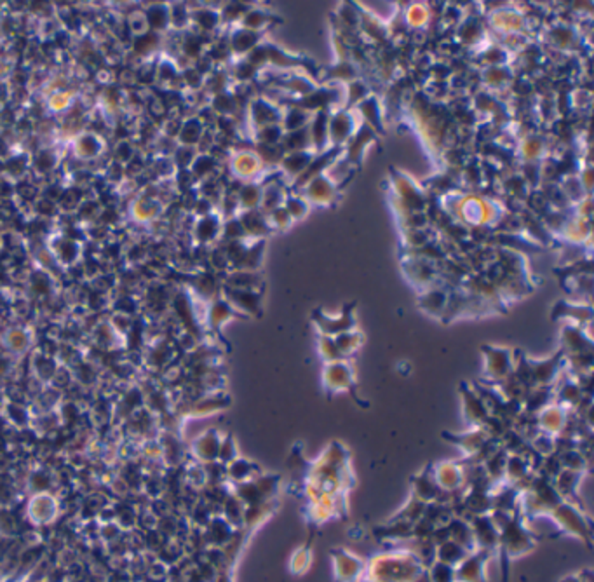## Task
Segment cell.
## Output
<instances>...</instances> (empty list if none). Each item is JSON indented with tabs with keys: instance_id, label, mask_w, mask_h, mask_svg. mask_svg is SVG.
<instances>
[{
	"instance_id": "obj_30",
	"label": "cell",
	"mask_w": 594,
	"mask_h": 582,
	"mask_svg": "<svg viewBox=\"0 0 594 582\" xmlns=\"http://www.w3.org/2000/svg\"><path fill=\"white\" fill-rule=\"evenodd\" d=\"M56 515V500L47 493H39L28 504V516H32L35 523H47Z\"/></svg>"
},
{
	"instance_id": "obj_22",
	"label": "cell",
	"mask_w": 594,
	"mask_h": 582,
	"mask_svg": "<svg viewBox=\"0 0 594 582\" xmlns=\"http://www.w3.org/2000/svg\"><path fill=\"white\" fill-rule=\"evenodd\" d=\"M584 478H585V474H582V473H573V471L561 469L553 478V486L563 500L575 502V504H577L578 490H581V485H582V481H584Z\"/></svg>"
},
{
	"instance_id": "obj_55",
	"label": "cell",
	"mask_w": 594,
	"mask_h": 582,
	"mask_svg": "<svg viewBox=\"0 0 594 582\" xmlns=\"http://www.w3.org/2000/svg\"><path fill=\"white\" fill-rule=\"evenodd\" d=\"M9 347L14 351H23L26 347V335L21 330H14L9 338Z\"/></svg>"
},
{
	"instance_id": "obj_31",
	"label": "cell",
	"mask_w": 594,
	"mask_h": 582,
	"mask_svg": "<svg viewBox=\"0 0 594 582\" xmlns=\"http://www.w3.org/2000/svg\"><path fill=\"white\" fill-rule=\"evenodd\" d=\"M467 554H469V551H466L462 546L448 539V541L437 544L436 551H434V560L447 563L450 566H456Z\"/></svg>"
},
{
	"instance_id": "obj_39",
	"label": "cell",
	"mask_w": 594,
	"mask_h": 582,
	"mask_svg": "<svg viewBox=\"0 0 594 582\" xmlns=\"http://www.w3.org/2000/svg\"><path fill=\"white\" fill-rule=\"evenodd\" d=\"M425 505L427 504H424V502H420L418 499H415V497L410 496V499L405 502V505H403V508L399 509L394 516H392V520H401L411 525L417 523L418 520L424 518Z\"/></svg>"
},
{
	"instance_id": "obj_11",
	"label": "cell",
	"mask_w": 594,
	"mask_h": 582,
	"mask_svg": "<svg viewBox=\"0 0 594 582\" xmlns=\"http://www.w3.org/2000/svg\"><path fill=\"white\" fill-rule=\"evenodd\" d=\"M410 496L418 499L424 504H429V502L443 500L450 502V504H455V496H448V493H443L439 490V486L436 485L432 476V471H430V466L425 467V469L418 471L417 474H413L410 479Z\"/></svg>"
},
{
	"instance_id": "obj_24",
	"label": "cell",
	"mask_w": 594,
	"mask_h": 582,
	"mask_svg": "<svg viewBox=\"0 0 594 582\" xmlns=\"http://www.w3.org/2000/svg\"><path fill=\"white\" fill-rule=\"evenodd\" d=\"M276 509H277V499L260 502V504L246 505L245 520H242V530L247 532V534L257 530L260 525H264L265 521H269L270 516L276 513Z\"/></svg>"
},
{
	"instance_id": "obj_43",
	"label": "cell",
	"mask_w": 594,
	"mask_h": 582,
	"mask_svg": "<svg viewBox=\"0 0 594 582\" xmlns=\"http://www.w3.org/2000/svg\"><path fill=\"white\" fill-rule=\"evenodd\" d=\"M253 117L254 121H257V124L265 128V125L276 124L281 116L276 110V106L265 103V101H257V103L253 105Z\"/></svg>"
},
{
	"instance_id": "obj_37",
	"label": "cell",
	"mask_w": 594,
	"mask_h": 582,
	"mask_svg": "<svg viewBox=\"0 0 594 582\" xmlns=\"http://www.w3.org/2000/svg\"><path fill=\"white\" fill-rule=\"evenodd\" d=\"M314 155L310 152L302 150V152H291L286 159H283V167L286 171V174H291V177H302L303 171L307 169L308 164L312 162Z\"/></svg>"
},
{
	"instance_id": "obj_1",
	"label": "cell",
	"mask_w": 594,
	"mask_h": 582,
	"mask_svg": "<svg viewBox=\"0 0 594 582\" xmlns=\"http://www.w3.org/2000/svg\"><path fill=\"white\" fill-rule=\"evenodd\" d=\"M354 485L347 450L340 443H331L321 455L310 462L306 474V492L308 500L319 497H345Z\"/></svg>"
},
{
	"instance_id": "obj_27",
	"label": "cell",
	"mask_w": 594,
	"mask_h": 582,
	"mask_svg": "<svg viewBox=\"0 0 594 582\" xmlns=\"http://www.w3.org/2000/svg\"><path fill=\"white\" fill-rule=\"evenodd\" d=\"M406 276L410 277L411 283L415 286L420 288L422 291L427 290V288L434 286V281H436V271L432 267V262L425 260V258H420V260H413L410 265L405 267Z\"/></svg>"
},
{
	"instance_id": "obj_17",
	"label": "cell",
	"mask_w": 594,
	"mask_h": 582,
	"mask_svg": "<svg viewBox=\"0 0 594 582\" xmlns=\"http://www.w3.org/2000/svg\"><path fill=\"white\" fill-rule=\"evenodd\" d=\"M345 511V497H319L308 500L307 516L314 525H325L326 521L342 516Z\"/></svg>"
},
{
	"instance_id": "obj_29",
	"label": "cell",
	"mask_w": 594,
	"mask_h": 582,
	"mask_svg": "<svg viewBox=\"0 0 594 582\" xmlns=\"http://www.w3.org/2000/svg\"><path fill=\"white\" fill-rule=\"evenodd\" d=\"M375 535L380 541L389 542H408L413 539V525L401 520H392L387 525H382L375 530Z\"/></svg>"
},
{
	"instance_id": "obj_34",
	"label": "cell",
	"mask_w": 594,
	"mask_h": 582,
	"mask_svg": "<svg viewBox=\"0 0 594 582\" xmlns=\"http://www.w3.org/2000/svg\"><path fill=\"white\" fill-rule=\"evenodd\" d=\"M307 190H308V197H310L314 203H321V204L331 203V197H333L335 192H337L335 185L331 184L325 174H319V177H315L314 180L308 181Z\"/></svg>"
},
{
	"instance_id": "obj_59",
	"label": "cell",
	"mask_w": 594,
	"mask_h": 582,
	"mask_svg": "<svg viewBox=\"0 0 594 582\" xmlns=\"http://www.w3.org/2000/svg\"><path fill=\"white\" fill-rule=\"evenodd\" d=\"M357 582H371V581H368V579H366V577H363V579H359V581H357Z\"/></svg>"
},
{
	"instance_id": "obj_51",
	"label": "cell",
	"mask_w": 594,
	"mask_h": 582,
	"mask_svg": "<svg viewBox=\"0 0 594 582\" xmlns=\"http://www.w3.org/2000/svg\"><path fill=\"white\" fill-rule=\"evenodd\" d=\"M270 16L264 11H250V13H246L245 16V30H257V28H262V26H265L267 23H269Z\"/></svg>"
},
{
	"instance_id": "obj_46",
	"label": "cell",
	"mask_w": 594,
	"mask_h": 582,
	"mask_svg": "<svg viewBox=\"0 0 594 582\" xmlns=\"http://www.w3.org/2000/svg\"><path fill=\"white\" fill-rule=\"evenodd\" d=\"M318 351H319V356L325 359V363H335V361L344 359L340 351H338L337 344H335L333 337H325V335H319Z\"/></svg>"
},
{
	"instance_id": "obj_3",
	"label": "cell",
	"mask_w": 594,
	"mask_h": 582,
	"mask_svg": "<svg viewBox=\"0 0 594 582\" xmlns=\"http://www.w3.org/2000/svg\"><path fill=\"white\" fill-rule=\"evenodd\" d=\"M553 523V527L563 535L575 537L578 541L591 544L593 541V525L589 516L575 502L561 500L558 505L546 516Z\"/></svg>"
},
{
	"instance_id": "obj_57",
	"label": "cell",
	"mask_w": 594,
	"mask_h": 582,
	"mask_svg": "<svg viewBox=\"0 0 594 582\" xmlns=\"http://www.w3.org/2000/svg\"><path fill=\"white\" fill-rule=\"evenodd\" d=\"M411 582H430V581H429V576H427V570H425V569L422 570V572L418 573V576L415 577V579L411 581Z\"/></svg>"
},
{
	"instance_id": "obj_58",
	"label": "cell",
	"mask_w": 594,
	"mask_h": 582,
	"mask_svg": "<svg viewBox=\"0 0 594 582\" xmlns=\"http://www.w3.org/2000/svg\"><path fill=\"white\" fill-rule=\"evenodd\" d=\"M561 582H582V581L578 579L577 573H575V576H568V577H565V579H563Z\"/></svg>"
},
{
	"instance_id": "obj_40",
	"label": "cell",
	"mask_w": 594,
	"mask_h": 582,
	"mask_svg": "<svg viewBox=\"0 0 594 582\" xmlns=\"http://www.w3.org/2000/svg\"><path fill=\"white\" fill-rule=\"evenodd\" d=\"M228 288H237V290H258L262 286V277L257 272L250 271H237L230 276L228 279Z\"/></svg>"
},
{
	"instance_id": "obj_5",
	"label": "cell",
	"mask_w": 594,
	"mask_h": 582,
	"mask_svg": "<svg viewBox=\"0 0 594 582\" xmlns=\"http://www.w3.org/2000/svg\"><path fill=\"white\" fill-rule=\"evenodd\" d=\"M281 490V478L277 474L260 473L250 481L232 485L230 492L245 505L260 504V502L276 500Z\"/></svg>"
},
{
	"instance_id": "obj_47",
	"label": "cell",
	"mask_w": 594,
	"mask_h": 582,
	"mask_svg": "<svg viewBox=\"0 0 594 582\" xmlns=\"http://www.w3.org/2000/svg\"><path fill=\"white\" fill-rule=\"evenodd\" d=\"M239 457V450H237V444H235V440L234 436L227 435L222 437V443H220V450H218V462L222 464V466H227V464H230L232 460Z\"/></svg>"
},
{
	"instance_id": "obj_36",
	"label": "cell",
	"mask_w": 594,
	"mask_h": 582,
	"mask_svg": "<svg viewBox=\"0 0 594 582\" xmlns=\"http://www.w3.org/2000/svg\"><path fill=\"white\" fill-rule=\"evenodd\" d=\"M222 511H223V520H225L227 523H230L234 528H242V520H245L246 505L242 504V502L239 500L232 492L228 493L227 499L223 500Z\"/></svg>"
},
{
	"instance_id": "obj_8",
	"label": "cell",
	"mask_w": 594,
	"mask_h": 582,
	"mask_svg": "<svg viewBox=\"0 0 594 582\" xmlns=\"http://www.w3.org/2000/svg\"><path fill=\"white\" fill-rule=\"evenodd\" d=\"M331 569L337 582H357L366 572V561L352 551L338 547L331 551Z\"/></svg>"
},
{
	"instance_id": "obj_16",
	"label": "cell",
	"mask_w": 594,
	"mask_h": 582,
	"mask_svg": "<svg viewBox=\"0 0 594 582\" xmlns=\"http://www.w3.org/2000/svg\"><path fill=\"white\" fill-rule=\"evenodd\" d=\"M568 417H570L568 410L556 405V403H551V405H547L546 408H542L535 415L537 429H539V432H544V435L558 437L563 431H565Z\"/></svg>"
},
{
	"instance_id": "obj_32",
	"label": "cell",
	"mask_w": 594,
	"mask_h": 582,
	"mask_svg": "<svg viewBox=\"0 0 594 582\" xmlns=\"http://www.w3.org/2000/svg\"><path fill=\"white\" fill-rule=\"evenodd\" d=\"M354 131V119L347 112H340L330 121L328 128V138L333 140L335 143L347 142L349 136Z\"/></svg>"
},
{
	"instance_id": "obj_49",
	"label": "cell",
	"mask_w": 594,
	"mask_h": 582,
	"mask_svg": "<svg viewBox=\"0 0 594 582\" xmlns=\"http://www.w3.org/2000/svg\"><path fill=\"white\" fill-rule=\"evenodd\" d=\"M258 164H262V162L258 161L254 155L242 154L235 159L234 167H235V173L241 174V177H251V174H254L258 171Z\"/></svg>"
},
{
	"instance_id": "obj_33",
	"label": "cell",
	"mask_w": 594,
	"mask_h": 582,
	"mask_svg": "<svg viewBox=\"0 0 594 582\" xmlns=\"http://www.w3.org/2000/svg\"><path fill=\"white\" fill-rule=\"evenodd\" d=\"M554 315H559V318H568L572 319V325L582 326L584 323H589L593 318V310L589 306H581V303H570V302H561L556 307Z\"/></svg>"
},
{
	"instance_id": "obj_7",
	"label": "cell",
	"mask_w": 594,
	"mask_h": 582,
	"mask_svg": "<svg viewBox=\"0 0 594 582\" xmlns=\"http://www.w3.org/2000/svg\"><path fill=\"white\" fill-rule=\"evenodd\" d=\"M483 359H485V376L493 384H500L502 380L508 379L512 374L514 364V354L511 349L497 347V345H485L481 349Z\"/></svg>"
},
{
	"instance_id": "obj_50",
	"label": "cell",
	"mask_w": 594,
	"mask_h": 582,
	"mask_svg": "<svg viewBox=\"0 0 594 582\" xmlns=\"http://www.w3.org/2000/svg\"><path fill=\"white\" fill-rule=\"evenodd\" d=\"M307 119L308 116L302 108H291L286 113V117H284V125H286V129H289V131H298V129H302V125L306 124Z\"/></svg>"
},
{
	"instance_id": "obj_20",
	"label": "cell",
	"mask_w": 594,
	"mask_h": 582,
	"mask_svg": "<svg viewBox=\"0 0 594 582\" xmlns=\"http://www.w3.org/2000/svg\"><path fill=\"white\" fill-rule=\"evenodd\" d=\"M225 300L230 303L234 310L242 312L247 315L260 314L262 293L258 290H237V288H227Z\"/></svg>"
},
{
	"instance_id": "obj_25",
	"label": "cell",
	"mask_w": 594,
	"mask_h": 582,
	"mask_svg": "<svg viewBox=\"0 0 594 582\" xmlns=\"http://www.w3.org/2000/svg\"><path fill=\"white\" fill-rule=\"evenodd\" d=\"M554 394V403L556 405L563 406L568 412H573L577 408L578 403L582 401V398L588 394H584L582 387L578 386V382L575 379H568L561 384V386L553 387Z\"/></svg>"
},
{
	"instance_id": "obj_52",
	"label": "cell",
	"mask_w": 594,
	"mask_h": 582,
	"mask_svg": "<svg viewBox=\"0 0 594 582\" xmlns=\"http://www.w3.org/2000/svg\"><path fill=\"white\" fill-rule=\"evenodd\" d=\"M241 203L245 204V208L247 209L257 208L258 204L262 203V189L254 187V185L245 187V190L241 192Z\"/></svg>"
},
{
	"instance_id": "obj_28",
	"label": "cell",
	"mask_w": 594,
	"mask_h": 582,
	"mask_svg": "<svg viewBox=\"0 0 594 582\" xmlns=\"http://www.w3.org/2000/svg\"><path fill=\"white\" fill-rule=\"evenodd\" d=\"M447 525H448V532H450V541L456 542L459 546H462L464 549L469 551V553L476 551L474 535H472L469 520L464 518V516H460V515H455Z\"/></svg>"
},
{
	"instance_id": "obj_9",
	"label": "cell",
	"mask_w": 594,
	"mask_h": 582,
	"mask_svg": "<svg viewBox=\"0 0 594 582\" xmlns=\"http://www.w3.org/2000/svg\"><path fill=\"white\" fill-rule=\"evenodd\" d=\"M323 386L330 396L352 391L356 380H354V371L349 361L340 359L335 363H326L325 370H323Z\"/></svg>"
},
{
	"instance_id": "obj_6",
	"label": "cell",
	"mask_w": 594,
	"mask_h": 582,
	"mask_svg": "<svg viewBox=\"0 0 594 582\" xmlns=\"http://www.w3.org/2000/svg\"><path fill=\"white\" fill-rule=\"evenodd\" d=\"M432 476L439 490L448 496H460L466 490V471L462 460H439L430 466Z\"/></svg>"
},
{
	"instance_id": "obj_38",
	"label": "cell",
	"mask_w": 594,
	"mask_h": 582,
	"mask_svg": "<svg viewBox=\"0 0 594 582\" xmlns=\"http://www.w3.org/2000/svg\"><path fill=\"white\" fill-rule=\"evenodd\" d=\"M333 338H335V344H337L338 351H340L344 359L347 356H350V354L356 352L357 349L363 345V340H364L363 333L357 332V330H350V332L340 333V335H337V337H333Z\"/></svg>"
},
{
	"instance_id": "obj_15",
	"label": "cell",
	"mask_w": 594,
	"mask_h": 582,
	"mask_svg": "<svg viewBox=\"0 0 594 582\" xmlns=\"http://www.w3.org/2000/svg\"><path fill=\"white\" fill-rule=\"evenodd\" d=\"M460 396H462V415L466 424L469 427H481L488 420L490 412L486 408L485 401L481 399V396H479L478 389L471 386H464L460 389Z\"/></svg>"
},
{
	"instance_id": "obj_42",
	"label": "cell",
	"mask_w": 594,
	"mask_h": 582,
	"mask_svg": "<svg viewBox=\"0 0 594 582\" xmlns=\"http://www.w3.org/2000/svg\"><path fill=\"white\" fill-rule=\"evenodd\" d=\"M234 315L235 310L232 309L227 300H216V302H213L211 309H209V323H211L215 328H220L223 323H227L228 319L234 318Z\"/></svg>"
},
{
	"instance_id": "obj_54",
	"label": "cell",
	"mask_w": 594,
	"mask_h": 582,
	"mask_svg": "<svg viewBox=\"0 0 594 582\" xmlns=\"http://www.w3.org/2000/svg\"><path fill=\"white\" fill-rule=\"evenodd\" d=\"M307 203L306 201L298 199V197H291V199H286V211L289 213L291 218H298V216H303L307 213Z\"/></svg>"
},
{
	"instance_id": "obj_10",
	"label": "cell",
	"mask_w": 594,
	"mask_h": 582,
	"mask_svg": "<svg viewBox=\"0 0 594 582\" xmlns=\"http://www.w3.org/2000/svg\"><path fill=\"white\" fill-rule=\"evenodd\" d=\"M312 321H314L315 328L319 330V335L325 337H337V335L356 330V318H354V306L345 307L338 315H328L321 309L314 310L312 314Z\"/></svg>"
},
{
	"instance_id": "obj_21",
	"label": "cell",
	"mask_w": 594,
	"mask_h": 582,
	"mask_svg": "<svg viewBox=\"0 0 594 582\" xmlns=\"http://www.w3.org/2000/svg\"><path fill=\"white\" fill-rule=\"evenodd\" d=\"M448 298H450V291H447L441 286H430L418 296V307L425 314L443 319L448 307Z\"/></svg>"
},
{
	"instance_id": "obj_26",
	"label": "cell",
	"mask_w": 594,
	"mask_h": 582,
	"mask_svg": "<svg viewBox=\"0 0 594 582\" xmlns=\"http://www.w3.org/2000/svg\"><path fill=\"white\" fill-rule=\"evenodd\" d=\"M556 455H558L559 464H561V469L582 474H588L591 469V454L584 447L570 448V450L559 452Z\"/></svg>"
},
{
	"instance_id": "obj_13",
	"label": "cell",
	"mask_w": 594,
	"mask_h": 582,
	"mask_svg": "<svg viewBox=\"0 0 594 582\" xmlns=\"http://www.w3.org/2000/svg\"><path fill=\"white\" fill-rule=\"evenodd\" d=\"M492 554L476 549L455 566V582H486V566Z\"/></svg>"
},
{
	"instance_id": "obj_2",
	"label": "cell",
	"mask_w": 594,
	"mask_h": 582,
	"mask_svg": "<svg viewBox=\"0 0 594 582\" xmlns=\"http://www.w3.org/2000/svg\"><path fill=\"white\" fill-rule=\"evenodd\" d=\"M425 566L406 547L379 553L366 561L364 577L371 582H411Z\"/></svg>"
},
{
	"instance_id": "obj_4",
	"label": "cell",
	"mask_w": 594,
	"mask_h": 582,
	"mask_svg": "<svg viewBox=\"0 0 594 582\" xmlns=\"http://www.w3.org/2000/svg\"><path fill=\"white\" fill-rule=\"evenodd\" d=\"M537 546V535L533 534L528 523L520 515H514L511 521L500 530L498 553L505 560H517L525 554L532 553Z\"/></svg>"
},
{
	"instance_id": "obj_44",
	"label": "cell",
	"mask_w": 594,
	"mask_h": 582,
	"mask_svg": "<svg viewBox=\"0 0 594 582\" xmlns=\"http://www.w3.org/2000/svg\"><path fill=\"white\" fill-rule=\"evenodd\" d=\"M328 128H330V117L326 116L325 112H319L318 116L314 117V123H312V142L314 145L323 148L328 142Z\"/></svg>"
},
{
	"instance_id": "obj_53",
	"label": "cell",
	"mask_w": 594,
	"mask_h": 582,
	"mask_svg": "<svg viewBox=\"0 0 594 582\" xmlns=\"http://www.w3.org/2000/svg\"><path fill=\"white\" fill-rule=\"evenodd\" d=\"M258 136H260L262 142L265 143V145H274V143L279 142L281 138H283V131H281L279 125H265V128L260 129V133H258Z\"/></svg>"
},
{
	"instance_id": "obj_48",
	"label": "cell",
	"mask_w": 594,
	"mask_h": 582,
	"mask_svg": "<svg viewBox=\"0 0 594 582\" xmlns=\"http://www.w3.org/2000/svg\"><path fill=\"white\" fill-rule=\"evenodd\" d=\"M228 406V401L223 398H208V399H203V401H199V405L196 406V413H199V417H208L211 415V413H216V412H222V410H225Z\"/></svg>"
},
{
	"instance_id": "obj_12",
	"label": "cell",
	"mask_w": 594,
	"mask_h": 582,
	"mask_svg": "<svg viewBox=\"0 0 594 582\" xmlns=\"http://www.w3.org/2000/svg\"><path fill=\"white\" fill-rule=\"evenodd\" d=\"M444 440H448L453 447L459 448V452L462 454V460H469L481 452V448L488 443V440H492L486 431L481 427H469L462 432H444Z\"/></svg>"
},
{
	"instance_id": "obj_35",
	"label": "cell",
	"mask_w": 594,
	"mask_h": 582,
	"mask_svg": "<svg viewBox=\"0 0 594 582\" xmlns=\"http://www.w3.org/2000/svg\"><path fill=\"white\" fill-rule=\"evenodd\" d=\"M235 530H237V528H234L230 523H227V521L223 520V516L213 518L208 525L209 541H211V544H215V547H223L230 541Z\"/></svg>"
},
{
	"instance_id": "obj_45",
	"label": "cell",
	"mask_w": 594,
	"mask_h": 582,
	"mask_svg": "<svg viewBox=\"0 0 594 582\" xmlns=\"http://www.w3.org/2000/svg\"><path fill=\"white\" fill-rule=\"evenodd\" d=\"M430 582H455V566L447 565L434 560L429 566H425Z\"/></svg>"
},
{
	"instance_id": "obj_56",
	"label": "cell",
	"mask_w": 594,
	"mask_h": 582,
	"mask_svg": "<svg viewBox=\"0 0 594 582\" xmlns=\"http://www.w3.org/2000/svg\"><path fill=\"white\" fill-rule=\"evenodd\" d=\"M213 582H234V579H232L230 572H227V570H225V572H220Z\"/></svg>"
},
{
	"instance_id": "obj_19",
	"label": "cell",
	"mask_w": 594,
	"mask_h": 582,
	"mask_svg": "<svg viewBox=\"0 0 594 582\" xmlns=\"http://www.w3.org/2000/svg\"><path fill=\"white\" fill-rule=\"evenodd\" d=\"M222 435L216 429H208L199 435L192 443V454L199 462L213 464L218 462V450L222 443Z\"/></svg>"
},
{
	"instance_id": "obj_23",
	"label": "cell",
	"mask_w": 594,
	"mask_h": 582,
	"mask_svg": "<svg viewBox=\"0 0 594 582\" xmlns=\"http://www.w3.org/2000/svg\"><path fill=\"white\" fill-rule=\"evenodd\" d=\"M260 473H264V471H262L257 464L245 457H237L225 466V481L230 486L239 485V483H245L257 478Z\"/></svg>"
},
{
	"instance_id": "obj_14",
	"label": "cell",
	"mask_w": 594,
	"mask_h": 582,
	"mask_svg": "<svg viewBox=\"0 0 594 582\" xmlns=\"http://www.w3.org/2000/svg\"><path fill=\"white\" fill-rule=\"evenodd\" d=\"M469 520V525L472 528V535H474L476 549L486 551V553L495 554L498 551V541H500V532L490 520V515L485 516H474Z\"/></svg>"
},
{
	"instance_id": "obj_41",
	"label": "cell",
	"mask_w": 594,
	"mask_h": 582,
	"mask_svg": "<svg viewBox=\"0 0 594 582\" xmlns=\"http://www.w3.org/2000/svg\"><path fill=\"white\" fill-rule=\"evenodd\" d=\"M312 565V551L308 546H302L291 554L289 558V572L295 576H302L306 573Z\"/></svg>"
},
{
	"instance_id": "obj_18",
	"label": "cell",
	"mask_w": 594,
	"mask_h": 582,
	"mask_svg": "<svg viewBox=\"0 0 594 582\" xmlns=\"http://www.w3.org/2000/svg\"><path fill=\"white\" fill-rule=\"evenodd\" d=\"M561 347L563 357L578 356V354H591V337L582 330V326L565 325L561 330Z\"/></svg>"
}]
</instances>
